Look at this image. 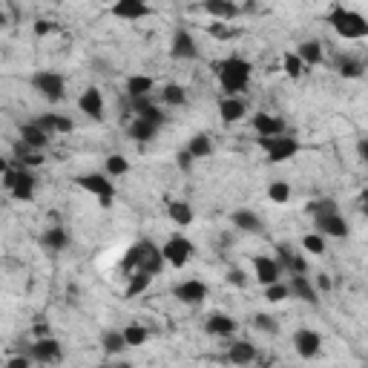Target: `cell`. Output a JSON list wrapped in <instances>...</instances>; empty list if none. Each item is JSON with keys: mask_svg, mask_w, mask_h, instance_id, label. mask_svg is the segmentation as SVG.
<instances>
[{"mask_svg": "<svg viewBox=\"0 0 368 368\" xmlns=\"http://www.w3.org/2000/svg\"><path fill=\"white\" fill-rule=\"evenodd\" d=\"M254 130L259 133V138H280V136H285V121L280 115H270V112H256Z\"/></svg>", "mask_w": 368, "mask_h": 368, "instance_id": "16", "label": "cell"}, {"mask_svg": "<svg viewBox=\"0 0 368 368\" xmlns=\"http://www.w3.org/2000/svg\"><path fill=\"white\" fill-rule=\"evenodd\" d=\"M314 285H317V291H322V294H328V291L334 288V282H331V276H328V273H320L317 280H314Z\"/></svg>", "mask_w": 368, "mask_h": 368, "instance_id": "51", "label": "cell"}, {"mask_svg": "<svg viewBox=\"0 0 368 368\" xmlns=\"http://www.w3.org/2000/svg\"><path fill=\"white\" fill-rule=\"evenodd\" d=\"M170 55L176 60H196L202 52H199V44H196L193 32H188L184 26H178L173 32V41H170Z\"/></svg>", "mask_w": 368, "mask_h": 368, "instance_id": "10", "label": "cell"}, {"mask_svg": "<svg viewBox=\"0 0 368 368\" xmlns=\"http://www.w3.org/2000/svg\"><path fill=\"white\" fill-rule=\"evenodd\" d=\"M259 147L265 150V156L270 164H280V162H291L296 152H299V141L291 136H280V138H259Z\"/></svg>", "mask_w": 368, "mask_h": 368, "instance_id": "7", "label": "cell"}, {"mask_svg": "<svg viewBox=\"0 0 368 368\" xmlns=\"http://www.w3.org/2000/svg\"><path fill=\"white\" fill-rule=\"evenodd\" d=\"M41 244L49 251V254H60V251H67L70 248V233L64 228H46L44 236H41Z\"/></svg>", "mask_w": 368, "mask_h": 368, "instance_id": "26", "label": "cell"}, {"mask_svg": "<svg viewBox=\"0 0 368 368\" xmlns=\"http://www.w3.org/2000/svg\"><path fill=\"white\" fill-rule=\"evenodd\" d=\"M124 89H127L130 98H147L150 92L156 89V81H152L150 75H130L127 84H124Z\"/></svg>", "mask_w": 368, "mask_h": 368, "instance_id": "29", "label": "cell"}, {"mask_svg": "<svg viewBox=\"0 0 368 368\" xmlns=\"http://www.w3.org/2000/svg\"><path fill=\"white\" fill-rule=\"evenodd\" d=\"M32 89L49 104H60L67 98V78L58 72H49V70H41L32 75Z\"/></svg>", "mask_w": 368, "mask_h": 368, "instance_id": "4", "label": "cell"}, {"mask_svg": "<svg viewBox=\"0 0 368 368\" xmlns=\"http://www.w3.org/2000/svg\"><path fill=\"white\" fill-rule=\"evenodd\" d=\"M254 328L268 334V336H276L280 334V322H276L270 314H254Z\"/></svg>", "mask_w": 368, "mask_h": 368, "instance_id": "42", "label": "cell"}, {"mask_svg": "<svg viewBox=\"0 0 368 368\" xmlns=\"http://www.w3.org/2000/svg\"><path fill=\"white\" fill-rule=\"evenodd\" d=\"M268 199L273 202V204H288L291 202V184L288 181H270L268 184Z\"/></svg>", "mask_w": 368, "mask_h": 368, "instance_id": "37", "label": "cell"}, {"mask_svg": "<svg viewBox=\"0 0 368 368\" xmlns=\"http://www.w3.org/2000/svg\"><path fill=\"white\" fill-rule=\"evenodd\" d=\"M228 282L236 285V288H244V285H248V273H244L242 268H230L228 270Z\"/></svg>", "mask_w": 368, "mask_h": 368, "instance_id": "46", "label": "cell"}, {"mask_svg": "<svg viewBox=\"0 0 368 368\" xmlns=\"http://www.w3.org/2000/svg\"><path fill=\"white\" fill-rule=\"evenodd\" d=\"M162 101L167 107H184L188 104V89H184L181 84H164L162 86Z\"/></svg>", "mask_w": 368, "mask_h": 368, "instance_id": "35", "label": "cell"}, {"mask_svg": "<svg viewBox=\"0 0 368 368\" xmlns=\"http://www.w3.org/2000/svg\"><path fill=\"white\" fill-rule=\"evenodd\" d=\"M336 72H340L343 78H362L365 67L360 64V60H354V58H340V64H336Z\"/></svg>", "mask_w": 368, "mask_h": 368, "instance_id": "40", "label": "cell"}, {"mask_svg": "<svg viewBox=\"0 0 368 368\" xmlns=\"http://www.w3.org/2000/svg\"><path fill=\"white\" fill-rule=\"evenodd\" d=\"M314 228L317 233H322L325 239H346L351 233L348 222L340 216V213H328V216H317L314 219Z\"/></svg>", "mask_w": 368, "mask_h": 368, "instance_id": "14", "label": "cell"}, {"mask_svg": "<svg viewBox=\"0 0 368 368\" xmlns=\"http://www.w3.org/2000/svg\"><path fill=\"white\" fill-rule=\"evenodd\" d=\"M49 32H55V23H52V20H35V35H38V38H44V35H49Z\"/></svg>", "mask_w": 368, "mask_h": 368, "instance_id": "50", "label": "cell"}, {"mask_svg": "<svg viewBox=\"0 0 368 368\" xmlns=\"http://www.w3.org/2000/svg\"><path fill=\"white\" fill-rule=\"evenodd\" d=\"M296 55L302 58L305 67H317V64H322V44L320 41H302L296 46Z\"/></svg>", "mask_w": 368, "mask_h": 368, "instance_id": "32", "label": "cell"}, {"mask_svg": "<svg viewBox=\"0 0 368 368\" xmlns=\"http://www.w3.org/2000/svg\"><path fill=\"white\" fill-rule=\"evenodd\" d=\"M248 368H268V365H248Z\"/></svg>", "mask_w": 368, "mask_h": 368, "instance_id": "55", "label": "cell"}, {"mask_svg": "<svg viewBox=\"0 0 368 368\" xmlns=\"http://www.w3.org/2000/svg\"><path fill=\"white\" fill-rule=\"evenodd\" d=\"M207 294H210V288L202 280H184V282H178L173 288V296L178 302H184V305H202L207 299Z\"/></svg>", "mask_w": 368, "mask_h": 368, "instance_id": "12", "label": "cell"}, {"mask_svg": "<svg viewBox=\"0 0 368 368\" xmlns=\"http://www.w3.org/2000/svg\"><path fill=\"white\" fill-rule=\"evenodd\" d=\"M35 124H38L41 130H46L49 136H70V133L75 130L72 118H67V115H58V112L38 115V118H35Z\"/></svg>", "mask_w": 368, "mask_h": 368, "instance_id": "17", "label": "cell"}, {"mask_svg": "<svg viewBox=\"0 0 368 368\" xmlns=\"http://www.w3.org/2000/svg\"><path fill=\"white\" fill-rule=\"evenodd\" d=\"M162 256L170 268H184L193 256H196V244L188 239V236H170L164 244H162Z\"/></svg>", "mask_w": 368, "mask_h": 368, "instance_id": "6", "label": "cell"}, {"mask_svg": "<svg viewBox=\"0 0 368 368\" xmlns=\"http://www.w3.org/2000/svg\"><path fill=\"white\" fill-rule=\"evenodd\" d=\"M294 351H296L302 360L320 357V351H322V336H320L317 331H311V328L294 331Z\"/></svg>", "mask_w": 368, "mask_h": 368, "instance_id": "11", "label": "cell"}, {"mask_svg": "<svg viewBox=\"0 0 368 368\" xmlns=\"http://www.w3.org/2000/svg\"><path fill=\"white\" fill-rule=\"evenodd\" d=\"M121 331H124V340H127L130 348H138V346H144V343L150 340V331H147L144 325H138V322H133V325H127V328H121Z\"/></svg>", "mask_w": 368, "mask_h": 368, "instance_id": "38", "label": "cell"}, {"mask_svg": "<svg viewBox=\"0 0 368 368\" xmlns=\"http://www.w3.org/2000/svg\"><path fill=\"white\" fill-rule=\"evenodd\" d=\"M219 115L225 124H239V121H244V115H248V104H244L242 98H222L219 101Z\"/></svg>", "mask_w": 368, "mask_h": 368, "instance_id": "24", "label": "cell"}, {"mask_svg": "<svg viewBox=\"0 0 368 368\" xmlns=\"http://www.w3.org/2000/svg\"><path fill=\"white\" fill-rule=\"evenodd\" d=\"M20 141L29 147V150H38V152H44L46 147H49V141H52V136L46 133V130H41L35 121L32 124H20Z\"/></svg>", "mask_w": 368, "mask_h": 368, "instance_id": "22", "label": "cell"}, {"mask_svg": "<svg viewBox=\"0 0 368 368\" xmlns=\"http://www.w3.org/2000/svg\"><path fill=\"white\" fill-rule=\"evenodd\" d=\"M101 368H115V365H101Z\"/></svg>", "mask_w": 368, "mask_h": 368, "instance_id": "56", "label": "cell"}, {"mask_svg": "<svg viewBox=\"0 0 368 368\" xmlns=\"http://www.w3.org/2000/svg\"><path fill=\"white\" fill-rule=\"evenodd\" d=\"M15 178H18V167L6 164V167H4V190H6V193H12V188H15Z\"/></svg>", "mask_w": 368, "mask_h": 368, "instance_id": "47", "label": "cell"}, {"mask_svg": "<svg viewBox=\"0 0 368 368\" xmlns=\"http://www.w3.org/2000/svg\"><path fill=\"white\" fill-rule=\"evenodd\" d=\"M230 225L236 230H244V233H262L265 230V222L256 216V213L251 207H239L230 213Z\"/></svg>", "mask_w": 368, "mask_h": 368, "instance_id": "19", "label": "cell"}, {"mask_svg": "<svg viewBox=\"0 0 368 368\" xmlns=\"http://www.w3.org/2000/svg\"><path fill=\"white\" fill-rule=\"evenodd\" d=\"M164 265L167 262L162 256V248H159V244H152V242H147V239L130 244L127 254H124V262H121V268L127 270V276L136 273V270H147L152 276H159L164 270Z\"/></svg>", "mask_w": 368, "mask_h": 368, "instance_id": "1", "label": "cell"}, {"mask_svg": "<svg viewBox=\"0 0 368 368\" xmlns=\"http://www.w3.org/2000/svg\"><path fill=\"white\" fill-rule=\"evenodd\" d=\"M236 320L230 317V314H210L207 320H204V331L210 334V336H225V340H230V336L236 334Z\"/></svg>", "mask_w": 368, "mask_h": 368, "instance_id": "21", "label": "cell"}, {"mask_svg": "<svg viewBox=\"0 0 368 368\" xmlns=\"http://www.w3.org/2000/svg\"><path fill=\"white\" fill-rule=\"evenodd\" d=\"M202 9H204L210 18H216L219 23H230V20H236V18L242 15V6H236L233 0H207Z\"/></svg>", "mask_w": 368, "mask_h": 368, "instance_id": "20", "label": "cell"}, {"mask_svg": "<svg viewBox=\"0 0 368 368\" xmlns=\"http://www.w3.org/2000/svg\"><path fill=\"white\" fill-rule=\"evenodd\" d=\"M251 60L248 58H239V55H230L225 60H219L216 64V75H219V84L225 89L228 98H236V92H244L251 84Z\"/></svg>", "mask_w": 368, "mask_h": 368, "instance_id": "2", "label": "cell"}, {"mask_svg": "<svg viewBox=\"0 0 368 368\" xmlns=\"http://www.w3.org/2000/svg\"><path fill=\"white\" fill-rule=\"evenodd\" d=\"M101 348H104V354H110V357H115V354H121V351H127L130 346H127V340H124V331H115V328L104 331Z\"/></svg>", "mask_w": 368, "mask_h": 368, "instance_id": "30", "label": "cell"}, {"mask_svg": "<svg viewBox=\"0 0 368 368\" xmlns=\"http://www.w3.org/2000/svg\"><path fill=\"white\" fill-rule=\"evenodd\" d=\"M75 184H78L81 190H86V193L96 196L104 210H107V207L112 204V199H115V184H112V178H110L107 173H84V176L75 178Z\"/></svg>", "mask_w": 368, "mask_h": 368, "instance_id": "5", "label": "cell"}, {"mask_svg": "<svg viewBox=\"0 0 368 368\" xmlns=\"http://www.w3.org/2000/svg\"><path fill=\"white\" fill-rule=\"evenodd\" d=\"M152 280H156V276L152 273H147V270H136V273H130L127 276V288H124V296L127 299H136V296H141L150 285H152Z\"/></svg>", "mask_w": 368, "mask_h": 368, "instance_id": "28", "label": "cell"}, {"mask_svg": "<svg viewBox=\"0 0 368 368\" xmlns=\"http://www.w3.org/2000/svg\"><path fill=\"white\" fill-rule=\"evenodd\" d=\"M188 152L193 159H207L213 156V138L207 133H196L190 141H188Z\"/></svg>", "mask_w": 368, "mask_h": 368, "instance_id": "33", "label": "cell"}, {"mask_svg": "<svg viewBox=\"0 0 368 368\" xmlns=\"http://www.w3.org/2000/svg\"><path fill=\"white\" fill-rule=\"evenodd\" d=\"M357 156H360V162L368 164V138H360V141H357Z\"/></svg>", "mask_w": 368, "mask_h": 368, "instance_id": "52", "label": "cell"}, {"mask_svg": "<svg viewBox=\"0 0 368 368\" xmlns=\"http://www.w3.org/2000/svg\"><path fill=\"white\" fill-rule=\"evenodd\" d=\"M35 188H38L35 173H32V170L18 167V178H15V188H12L9 196L18 199V202H32V199H35Z\"/></svg>", "mask_w": 368, "mask_h": 368, "instance_id": "18", "label": "cell"}, {"mask_svg": "<svg viewBox=\"0 0 368 368\" xmlns=\"http://www.w3.org/2000/svg\"><path fill=\"white\" fill-rule=\"evenodd\" d=\"M302 251L305 254H317V256H322L325 251H328V239L322 236V233H305L302 236Z\"/></svg>", "mask_w": 368, "mask_h": 368, "instance_id": "36", "label": "cell"}, {"mask_svg": "<svg viewBox=\"0 0 368 368\" xmlns=\"http://www.w3.org/2000/svg\"><path fill=\"white\" fill-rule=\"evenodd\" d=\"M308 213L317 219V216H328V213H340V210H336V202H334V199H320V202H311V204H308Z\"/></svg>", "mask_w": 368, "mask_h": 368, "instance_id": "43", "label": "cell"}, {"mask_svg": "<svg viewBox=\"0 0 368 368\" xmlns=\"http://www.w3.org/2000/svg\"><path fill=\"white\" fill-rule=\"evenodd\" d=\"M152 9L144 4V0H118V4L112 6V15L121 18V20H141L147 18Z\"/></svg>", "mask_w": 368, "mask_h": 368, "instance_id": "23", "label": "cell"}, {"mask_svg": "<svg viewBox=\"0 0 368 368\" xmlns=\"http://www.w3.org/2000/svg\"><path fill=\"white\" fill-rule=\"evenodd\" d=\"M176 162H178V167H181L184 173H188V170H193V162H196V159L190 156V152H188V150H181V152H178V156H176Z\"/></svg>", "mask_w": 368, "mask_h": 368, "instance_id": "49", "label": "cell"}, {"mask_svg": "<svg viewBox=\"0 0 368 368\" xmlns=\"http://www.w3.org/2000/svg\"><path fill=\"white\" fill-rule=\"evenodd\" d=\"M78 110L86 115V118H92V121H104V96H101V89L98 86H86L84 92H81V98H78Z\"/></svg>", "mask_w": 368, "mask_h": 368, "instance_id": "13", "label": "cell"}, {"mask_svg": "<svg viewBox=\"0 0 368 368\" xmlns=\"http://www.w3.org/2000/svg\"><path fill=\"white\" fill-rule=\"evenodd\" d=\"M288 296H291V285H285V282H276V285L265 288V299L268 302H285Z\"/></svg>", "mask_w": 368, "mask_h": 368, "instance_id": "44", "label": "cell"}, {"mask_svg": "<svg viewBox=\"0 0 368 368\" xmlns=\"http://www.w3.org/2000/svg\"><path fill=\"white\" fill-rule=\"evenodd\" d=\"M207 35H213L216 41H233V38H239V29H233L230 23H210Z\"/></svg>", "mask_w": 368, "mask_h": 368, "instance_id": "41", "label": "cell"}, {"mask_svg": "<svg viewBox=\"0 0 368 368\" xmlns=\"http://www.w3.org/2000/svg\"><path fill=\"white\" fill-rule=\"evenodd\" d=\"M256 360H259V351H256V346L248 343V340H233V343L228 346V362H233V365H239V368L256 365Z\"/></svg>", "mask_w": 368, "mask_h": 368, "instance_id": "15", "label": "cell"}, {"mask_svg": "<svg viewBox=\"0 0 368 368\" xmlns=\"http://www.w3.org/2000/svg\"><path fill=\"white\" fill-rule=\"evenodd\" d=\"M104 173H107L110 178L127 176V173H130V162H127V156H121V152H110V156L104 159Z\"/></svg>", "mask_w": 368, "mask_h": 368, "instance_id": "34", "label": "cell"}, {"mask_svg": "<svg viewBox=\"0 0 368 368\" xmlns=\"http://www.w3.org/2000/svg\"><path fill=\"white\" fill-rule=\"evenodd\" d=\"M159 130H162V127H156V124H150V121H144V118H138V115H136V118L130 121V127H127L130 138H133V141H141V144L152 141V138L159 136Z\"/></svg>", "mask_w": 368, "mask_h": 368, "instance_id": "27", "label": "cell"}, {"mask_svg": "<svg viewBox=\"0 0 368 368\" xmlns=\"http://www.w3.org/2000/svg\"><path fill=\"white\" fill-rule=\"evenodd\" d=\"M285 270H291V276H305V273H308V259H305L302 254H291Z\"/></svg>", "mask_w": 368, "mask_h": 368, "instance_id": "45", "label": "cell"}, {"mask_svg": "<svg viewBox=\"0 0 368 368\" xmlns=\"http://www.w3.org/2000/svg\"><path fill=\"white\" fill-rule=\"evenodd\" d=\"M291 296L308 302V305L320 302V291H317V285L308 280V276H291Z\"/></svg>", "mask_w": 368, "mask_h": 368, "instance_id": "25", "label": "cell"}, {"mask_svg": "<svg viewBox=\"0 0 368 368\" xmlns=\"http://www.w3.org/2000/svg\"><path fill=\"white\" fill-rule=\"evenodd\" d=\"M282 273L285 268L280 265V259L276 256H254V280L259 285H276V282H282Z\"/></svg>", "mask_w": 368, "mask_h": 368, "instance_id": "9", "label": "cell"}, {"mask_svg": "<svg viewBox=\"0 0 368 368\" xmlns=\"http://www.w3.org/2000/svg\"><path fill=\"white\" fill-rule=\"evenodd\" d=\"M29 357L41 365H58L64 360V346H60L55 336H44V340H35L29 346Z\"/></svg>", "mask_w": 368, "mask_h": 368, "instance_id": "8", "label": "cell"}, {"mask_svg": "<svg viewBox=\"0 0 368 368\" xmlns=\"http://www.w3.org/2000/svg\"><path fill=\"white\" fill-rule=\"evenodd\" d=\"M167 216H170L173 225L188 228V225H193V207L188 202H170L167 204Z\"/></svg>", "mask_w": 368, "mask_h": 368, "instance_id": "31", "label": "cell"}, {"mask_svg": "<svg viewBox=\"0 0 368 368\" xmlns=\"http://www.w3.org/2000/svg\"><path fill=\"white\" fill-rule=\"evenodd\" d=\"M362 213H365V219H368V190L362 193Z\"/></svg>", "mask_w": 368, "mask_h": 368, "instance_id": "54", "label": "cell"}, {"mask_svg": "<svg viewBox=\"0 0 368 368\" xmlns=\"http://www.w3.org/2000/svg\"><path fill=\"white\" fill-rule=\"evenodd\" d=\"M35 340H44V336H52V331H49V325L46 322H35Z\"/></svg>", "mask_w": 368, "mask_h": 368, "instance_id": "53", "label": "cell"}, {"mask_svg": "<svg viewBox=\"0 0 368 368\" xmlns=\"http://www.w3.org/2000/svg\"><path fill=\"white\" fill-rule=\"evenodd\" d=\"M325 20L331 23L334 32L340 35V38H346V41H362V38H368V18H362L360 12H354L348 6H331V12H328Z\"/></svg>", "mask_w": 368, "mask_h": 368, "instance_id": "3", "label": "cell"}, {"mask_svg": "<svg viewBox=\"0 0 368 368\" xmlns=\"http://www.w3.org/2000/svg\"><path fill=\"white\" fill-rule=\"evenodd\" d=\"M282 70L288 78H302L305 75V64H302V58L296 52H285L282 55Z\"/></svg>", "mask_w": 368, "mask_h": 368, "instance_id": "39", "label": "cell"}, {"mask_svg": "<svg viewBox=\"0 0 368 368\" xmlns=\"http://www.w3.org/2000/svg\"><path fill=\"white\" fill-rule=\"evenodd\" d=\"M32 365V357H26V354H15L6 360V368H29Z\"/></svg>", "mask_w": 368, "mask_h": 368, "instance_id": "48", "label": "cell"}]
</instances>
